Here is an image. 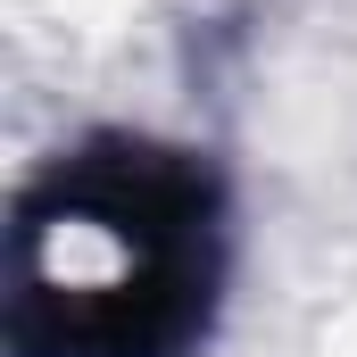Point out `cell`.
<instances>
[{
	"label": "cell",
	"mask_w": 357,
	"mask_h": 357,
	"mask_svg": "<svg viewBox=\"0 0 357 357\" xmlns=\"http://www.w3.org/2000/svg\"><path fill=\"white\" fill-rule=\"evenodd\" d=\"M216 307V175L191 150L91 142L17 208V357H183Z\"/></svg>",
	"instance_id": "cell-1"
}]
</instances>
